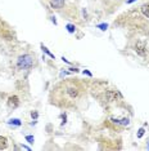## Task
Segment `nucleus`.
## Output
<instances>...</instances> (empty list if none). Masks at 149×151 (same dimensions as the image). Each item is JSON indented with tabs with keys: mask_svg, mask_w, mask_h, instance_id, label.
Instances as JSON below:
<instances>
[{
	"mask_svg": "<svg viewBox=\"0 0 149 151\" xmlns=\"http://www.w3.org/2000/svg\"><path fill=\"white\" fill-rule=\"evenodd\" d=\"M84 94H85V86L79 80L68 79L54 88L51 93V96H54V98L51 97V103L59 107H75V105L80 102Z\"/></svg>",
	"mask_w": 149,
	"mask_h": 151,
	"instance_id": "obj_1",
	"label": "nucleus"
},
{
	"mask_svg": "<svg viewBox=\"0 0 149 151\" xmlns=\"http://www.w3.org/2000/svg\"><path fill=\"white\" fill-rule=\"evenodd\" d=\"M34 65V57L31 54H23L21 57H18L17 61V66L20 70H27Z\"/></svg>",
	"mask_w": 149,
	"mask_h": 151,
	"instance_id": "obj_2",
	"label": "nucleus"
},
{
	"mask_svg": "<svg viewBox=\"0 0 149 151\" xmlns=\"http://www.w3.org/2000/svg\"><path fill=\"white\" fill-rule=\"evenodd\" d=\"M135 52L139 56H141V57L147 56V45H145V43L141 42V40L136 42V44H135Z\"/></svg>",
	"mask_w": 149,
	"mask_h": 151,
	"instance_id": "obj_3",
	"label": "nucleus"
},
{
	"mask_svg": "<svg viewBox=\"0 0 149 151\" xmlns=\"http://www.w3.org/2000/svg\"><path fill=\"white\" fill-rule=\"evenodd\" d=\"M18 105H20V98L17 96H10L8 98V107L9 108H16L18 107Z\"/></svg>",
	"mask_w": 149,
	"mask_h": 151,
	"instance_id": "obj_4",
	"label": "nucleus"
},
{
	"mask_svg": "<svg viewBox=\"0 0 149 151\" xmlns=\"http://www.w3.org/2000/svg\"><path fill=\"white\" fill-rule=\"evenodd\" d=\"M64 1L66 0H49V4L53 9H61L64 5Z\"/></svg>",
	"mask_w": 149,
	"mask_h": 151,
	"instance_id": "obj_5",
	"label": "nucleus"
},
{
	"mask_svg": "<svg viewBox=\"0 0 149 151\" xmlns=\"http://www.w3.org/2000/svg\"><path fill=\"white\" fill-rule=\"evenodd\" d=\"M106 98H107V101H109V102L116 101V98H117V93H116L114 90H107L106 92Z\"/></svg>",
	"mask_w": 149,
	"mask_h": 151,
	"instance_id": "obj_6",
	"label": "nucleus"
},
{
	"mask_svg": "<svg viewBox=\"0 0 149 151\" xmlns=\"http://www.w3.org/2000/svg\"><path fill=\"white\" fill-rule=\"evenodd\" d=\"M141 13H143L144 17L149 18V3H145V4L141 5Z\"/></svg>",
	"mask_w": 149,
	"mask_h": 151,
	"instance_id": "obj_7",
	"label": "nucleus"
},
{
	"mask_svg": "<svg viewBox=\"0 0 149 151\" xmlns=\"http://www.w3.org/2000/svg\"><path fill=\"white\" fill-rule=\"evenodd\" d=\"M7 146H8V143H7V138L0 136V150H4V149H7Z\"/></svg>",
	"mask_w": 149,
	"mask_h": 151,
	"instance_id": "obj_8",
	"label": "nucleus"
},
{
	"mask_svg": "<svg viewBox=\"0 0 149 151\" xmlns=\"http://www.w3.org/2000/svg\"><path fill=\"white\" fill-rule=\"evenodd\" d=\"M67 30H68V32H71V34H73L75 31H76V27L73 26V25H67Z\"/></svg>",
	"mask_w": 149,
	"mask_h": 151,
	"instance_id": "obj_9",
	"label": "nucleus"
},
{
	"mask_svg": "<svg viewBox=\"0 0 149 151\" xmlns=\"http://www.w3.org/2000/svg\"><path fill=\"white\" fill-rule=\"evenodd\" d=\"M8 123H9V124H14V125H18V127L21 125V121H20V119H12V120H9Z\"/></svg>",
	"mask_w": 149,
	"mask_h": 151,
	"instance_id": "obj_10",
	"label": "nucleus"
},
{
	"mask_svg": "<svg viewBox=\"0 0 149 151\" xmlns=\"http://www.w3.org/2000/svg\"><path fill=\"white\" fill-rule=\"evenodd\" d=\"M24 138H26V141H28V143H34V141H35L34 136H26Z\"/></svg>",
	"mask_w": 149,
	"mask_h": 151,
	"instance_id": "obj_11",
	"label": "nucleus"
},
{
	"mask_svg": "<svg viewBox=\"0 0 149 151\" xmlns=\"http://www.w3.org/2000/svg\"><path fill=\"white\" fill-rule=\"evenodd\" d=\"M43 50L45 52V53H46V54H49L51 58H55V57H54V54H53V53H50V52H49V49H48V48H45L44 45H43Z\"/></svg>",
	"mask_w": 149,
	"mask_h": 151,
	"instance_id": "obj_12",
	"label": "nucleus"
},
{
	"mask_svg": "<svg viewBox=\"0 0 149 151\" xmlns=\"http://www.w3.org/2000/svg\"><path fill=\"white\" fill-rule=\"evenodd\" d=\"M144 132H145V129H144V128H140V129H139V132H138V138H141V137L144 136Z\"/></svg>",
	"mask_w": 149,
	"mask_h": 151,
	"instance_id": "obj_13",
	"label": "nucleus"
},
{
	"mask_svg": "<svg viewBox=\"0 0 149 151\" xmlns=\"http://www.w3.org/2000/svg\"><path fill=\"white\" fill-rule=\"evenodd\" d=\"M98 27H99L100 30H103V31H106V30H107V27H108V25H107V23H102V25H99Z\"/></svg>",
	"mask_w": 149,
	"mask_h": 151,
	"instance_id": "obj_14",
	"label": "nucleus"
},
{
	"mask_svg": "<svg viewBox=\"0 0 149 151\" xmlns=\"http://www.w3.org/2000/svg\"><path fill=\"white\" fill-rule=\"evenodd\" d=\"M120 123L124 125H128V119H122V120H120Z\"/></svg>",
	"mask_w": 149,
	"mask_h": 151,
	"instance_id": "obj_15",
	"label": "nucleus"
},
{
	"mask_svg": "<svg viewBox=\"0 0 149 151\" xmlns=\"http://www.w3.org/2000/svg\"><path fill=\"white\" fill-rule=\"evenodd\" d=\"M31 116H32L34 119H37V112H36V111H32V112H31Z\"/></svg>",
	"mask_w": 149,
	"mask_h": 151,
	"instance_id": "obj_16",
	"label": "nucleus"
},
{
	"mask_svg": "<svg viewBox=\"0 0 149 151\" xmlns=\"http://www.w3.org/2000/svg\"><path fill=\"white\" fill-rule=\"evenodd\" d=\"M84 74H86V75H89V76H93V74H91L90 71H87V70H85V71H84Z\"/></svg>",
	"mask_w": 149,
	"mask_h": 151,
	"instance_id": "obj_17",
	"label": "nucleus"
},
{
	"mask_svg": "<svg viewBox=\"0 0 149 151\" xmlns=\"http://www.w3.org/2000/svg\"><path fill=\"white\" fill-rule=\"evenodd\" d=\"M69 70H71L72 72H79V70H77V68H69Z\"/></svg>",
	"mask_w": 149,
	"mask_h": 151,
	"instance_id": "obj_18",
	"label": "nucleus"
},
{
	"mask_svg": "<svg viewBox=\"0 0 149 151\" xmlns=\"http://www.w3.org/2000/svg\"><path fill=\"white\" fill-rule=\"evenodd\" d=\"M134 1H135V0H127V3H128V4H130V3H134Z\"/></svg>",
	"mask_w": 149,
	"mask_h": 151,
	"instance_id": "obj_19",
	"label": "nucleus"
}]
</instances>
